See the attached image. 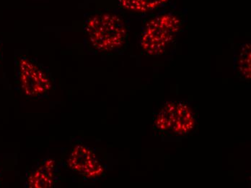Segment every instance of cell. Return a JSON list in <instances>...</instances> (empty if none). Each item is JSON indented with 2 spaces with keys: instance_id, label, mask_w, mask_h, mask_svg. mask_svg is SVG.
Here are the masks:
<instances>
[{
  "instance_id": "1",
  "label": "cell",
  "mask_w": 251,
  "mask_h": 188,
  "mask_svg": "<svg viewBox=\"0 0 251 188\" xmlns=\"http://www.w3.org/2000/svg\"><path fill=\"white\" fill-rule=\"evenodd\" d=\"M89 44L96 51L110 53L122 49L128 39V27L122 17L112 13L94 14L84 27Z\"/></svg>"
},
{
  "instance_id": "2",
  "label": "cell",
  "mask_w": 251,
  "mask_h": 188,
  "mask_svg": "<svg viewBox=\"0 0 251 188\" xmlns=\"http://www.w3.org/2000/svg\"><path fill=\"white\" fill-rule=\"evenodd\" d=\"M182 18L174 12L158 14L150 19L141 32L139 44L145 54H163L175 41L183 27Z\"/></svg>"
},
{
  "instance_id": "3",
  "label": "cell",
  "mask_w": 251,
  "mask_h": 188,
  "mask_svg": "<svg viewBox=\"0 0 251 188\" xmlns=\"http://www.w3.org/2000/svg\"><path fill=\"white\" fill-rule=\"evenodd\" d=\"M197 126V116L191 106L185 102H168L156 114L153 128L163 134L184 136Z\"/></svg>"
},
{
  "instance_id": "4",
  "label": "cell",
  "mask_w": 251,
  "mask_h": 188,
  "mask_svg": "<svg viewBox=\"0 0 251 188\" xmlns=\"http://www.w3.org/2000/svg\"><path fill=\"white\" fill-rule=\"evenodd\" d=\"M17 73L20 86L26 96L40 97L52 89L53 82L48 73L29 58L24 56L18 59Z\"/></svg>"
},
{
  "instance_id": "5",
  "label": "cell",
  "mask_w": 251,
  "mask_h": 188,
  "mask_svg": "<svg viewBox=\"0 0 251 188\" xmlns=\"http://www.w3.org/2000/svg\"><path fill=\"white\" fill-rule=\"evenodd\" d=\"M67 164L85 180H97L105 173L103 165L96 153L85 145L77 144L72 149Z\"/></svg>"
},
{
  "instance_id": "6",
  "label": "cell",
  "mask_w": 251,
  "mask_h": 188,
  "mask_svg": "<svg viewBox=\"0 0 251 188\" xmlns=\"http://www.w3.org/2000/svg\"><path fill=\"white\" fill-rule=\"evenodd\" d=\"M56 175V161L47 159L33 168L27 174V186L31 188H51L55 183Z\"/></svg>"
},
{
  "instance_id": "7",
  "label": "cell",
  "mask_w": 251,
  "mask_h": 188,
  "mask_svg": "<svg viewBox=\"0 0 251 188\" xmlns=\"http://www.w3.org/2000/svg\"><path fill=\"white\" fill-rule=\"evenodd\" d=\"M122 9L134 13H147L161 8L171 0H118Z\"/></svg>"
},
{
  "instance_id": "8",
  "label": "cell",
  "mask_w": 251,
  "mask_h": 188,
  "mask_svg": "<svg viewBox=\"0 0 251 188\" xmlns=\"http://www.w3.org/2000/svg\"><path fill=\"white\" fill-rule=\"evenodd\" d=\"M239 74L246 81L251 79V44H247L242 49L238 62Z\"/></svg>"
}]
</instances>
